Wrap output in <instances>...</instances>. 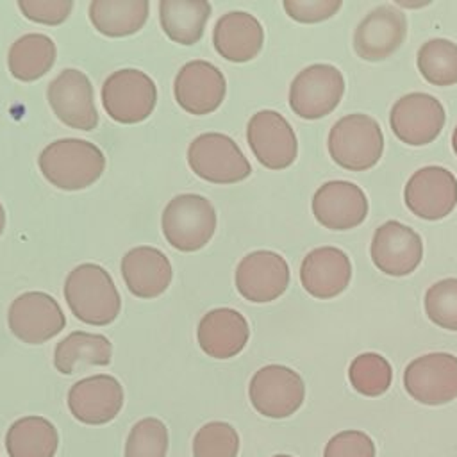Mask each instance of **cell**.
Returning a JSON list of instances; mask_svg holds the SVG:
<instances>
[{
    "mask_svg": "<svg viewBox=\"0 0 457 457\" xmlns=\"http://www.w3.org/2000/svg\"><path fill=\"white\" fill-rule=\"evenodd\" d=\"M37 166L52 186L64 191H79L102 177L105 155L89 141L64 137L43 148L37 157Z\"/></svg>",
    "mask_w": 457,
    "mask_h": 457,
    "instance_id": "1",
    "label": "cell"
},
{
    "mask_svg": "<svg viewBox=\"0 0 457 457\" xmlns=\"http://www.w3.org/2000/svg\"><path fill=\"white\" fill-rule=\"evenodd\" d=\"M64 298L77 320L95 327L112 323L121 309V298L109 271L95 262L79 264L68 273Z\"/></svg>",
    "mask_w": 457,
    "mask_h": 457,
    "instance_id": "2",
    "label": "cell"
},
{
    "mask_svg": "<svg viewBox=\"0 0 457 457\" xmlns=\"http://www.w3.org/2000/svg\"><path fill=\"white\" fill-rule=\"evenodd\" d=\"M327 146L336 164L350 171H364L382 157L384 136L375 118L355 112L332 125Z\"/></svg>",
    "mask_w": 457,
    "mask_h": 457,
    "instance_id": "3",
    "label": "cell"
},
{
    "mask_svg": "<svg viewBox=\"0 0 457 457\" xmlns=\"http://www.w3.org/2000/svg\"><path fill=\"white\" fill-rule=\"evenodd\" d=\"M161 227L173 248L196 252L211 241L216 230V211L205 196L195 193L177 195L164 207Z\"/></svg>",
    "mask_w": 457,
    "mask_h": 457,
    "instance_id": "4",
    "label": "cell"
},
{
    "mask_svg": "<svg viewBox=\"0 0 457 457\" xmlns=\"http://www.w3.org/2000/svg\"><path fill=\"white\" fill-rule=\"evenodd\" d=\"M187 162L195 175L212 184H234L252 173V166L236 141L220 132L195 137L187 148Z\"/></svg>",
    "mask_w": 457,
    "mask_h": 457,
    "instance_id": "5",
    "label": "cell"
},
{
    "mask_svg": "<svg viewBox=\"0 0 457 457\" xmlns=\"http://www.w3.org/2000/svg\"><path fill=\"white\" fill-rule=\"evenodd\" d=\"M155 102V82L141 70H118L102 86V105L109 118L118 123H139L146 120Z\"/></svg>",
    "mask_w": 457,
    "mask_h": 457,
    "instance_id": "6",
    "label": "cell"
},
{
    "mask_svg": "<svg viewBox=\"0 0 457 457\" xmlns=\"http://www.w3.org/2000/svg\"><path fill=\"white\" fill-rule=\"evenodd\" d=\"M345 93L343 73L332 64H311L298 71L289 86V107L303 120L330 114Z\"/></svg>",
    "mask_w": 457,
    "mask_h": 457,
    "instance_id": "7",
    "label": "cell"
},
{
    "mask_svg": "<svg viewBox=\"0 0 457 457\" xmlns=\"http://www.w3.org/2000/svg\"><path fill=\"white\" fill-rule=\"evenodd\" d=\"M248 396L259 414L282 420L302 407L305 384L295 370L282 364H268L253 373Z\"/></svg>",
    "mask_w": 457,
    "mask_h": 457,
    "instance_id": "8",
    "label": "cell"
},
{
    "mask_svg": "<svg viewBox=\"0 0 457 457\" xmlns=\"http://www.w3.org/2000/svg\"><path fill=\"white\" fill-rule=\"evenodd\" d=\"M403 387L423 405H443L457 398V357L434 352L411 361L403 371Z\"/></svg>",
    "mask_w": 457,
    "mask_h": 457,
    "instance_id": "9",
    "label": "cell"
},
{
    "mask_svg": "<svg viewBox=\"0 0 457 457\" xmlns=\"http://www.w3.org/2000/svg\"><path fill=\"white\" fill-rule=\"evenodd\" d=\"M11 332L27 345H41L55 337L66 325L57 300L43 291L16 296L7 312Z\"/></svg>",
    "mask_w": 457,
    "mask_h": 457,
    "instance_id": "10",
    "label": "cell"
},
{
    "mask_svg": "<svg viewBox=\"0 0 457 457\" xmlns=\"http://www.w3.org/2000/svg\"><path fill=\"white\" fill-rule=\"evenodd\" d=\"M445 118V109L436 96L416 91L395 102L389 112V125L402 143L423 146L441 134Z\"/></svg>",
    "mask_w": 457,
    "mask_h": 457,
    "instance_id": "11",
    "label": "cell"
},
{
    "mask_svg": "<svg viewBox=\"0 0 457 457\" xmlns=\"http://www.w3.org/2000/svg\"><path fill=\"white\" fill-rule=\"evenodd\" d=\"M403 202L418 218L441 220L457 205V179L443 166L420 168L405 184Z\"/></svg>",
    "mask_w": 457,
    "mask_h": 457,
    "instance_id": "12",
    "label": "cell"
},
{
    "mask_svg": "<svg viewBox=\"0 0 457 457\" xmlns=\"http://www.w3.org/2000/svg\"><path fill=\"white\" fill-rule=\"evenodd\" d=\"M246 141L257 161L270 170L291 166L298 154V143L289 121L277 111L255 112L246 127Z\"/></svg>",
    "mask_w": 457,
    "mask_h": 457,
    "instance_id": "13",
    "label": "cell"
},
{
    "mask_svg": "<svg viewBox=\"0 0 457 457\" xmlns=\"http://www.w3.org/2000/svg\"><path fill=\"white\" fill-rule=\"evenodd\" d=\"M46 96L54 114L64 125L79 130L96 129L98 112L93 98V86L87 75L80 70H62L48 84Z\"/></svg>",
    "mask_w": 457,
    "mask_h": 457,
    "instance_id": "14",
    "label": "cell"
},
{
    "mask_svg": "<svg viewBox=\"0 0 457 457\" xmlns=\"http://www.w3.org/2000/svg\"><path fill=\"white\" fill-rule=\"evenodd\" d=\"M289 286V266L282 255L271 250H255L245 255L236 268L239 295L253 303L278 298Z\"/></svg>",
    "mask_w": 457,
    "mask_h": 457,
    "instance_id": "15",
    "label": "cell"
},
{
    "mask_svg": "<svg viewBox=\"0 0 457 457\" xmlns=\"http://www.w3.org/2000/svg\"><path fill=\"white\" fill-rule=\"evenodd\" d=\"M371 261L386 275L405 277L412 273L423 257V243L411 227L389 220L382 223L371 239Z\"/></svg>",
    "mask_w": 457,
    "mask_h": 457,
    "instance_id": "16",
    "label": "cell"
},
{
    "mask_svg": "<svg viewBox=\"0 0 457 457\" xmlns=\"http://www.w3.org/2000/svg\"><path fill=\"white\" fill-rule=\"evenodd\" d=\"M227 91L223 73L209 61L186 62L173 82V95L177 104L189 114L202 116L216 111Z\"/></svg>",
    "mask_w": 457,
    "mask_h": 457,
    "instance_id": "17",
    "label": "cell"
},
{
    "mask_svg": "<svg viewBox=\"0 0 457 457\" xmlns=\"http://www.w3.org/2000/svg\"><path fill=\"white\" fill-rule=\"evenodd\" d=\"M123 407V387L112 375H91L75 382L68 391L71 416L86 425L112 421Z\"/></svg>",
    "mask_w": 457,
    "mask_h": 457,
    "instance_id": "18",
    "label": "cell"
},
{
    "mask_svg": "<svg viewBox=\"0 0 457 457\" xmlns=\"http://www.w3.org/2000/svg\"><path fill=\"white\" fill-rule=\"evenodd\" d=\"M405 34V14L395 5L384 4L361 20L353 34V48L364 61H382L398 50Z\"/></svg>",
    "mask_w": 457,
    "mask_h": 457,
    "instance_id": "19",
    "label": "cell"
},
{
    "mask_svg": "<svg viewBox=\"0 0 457 457\" xmlns=\"http://www.w3.org/2000/svg\"><path fill=\"white\" fill-rule=\"evenodd\" d=\"M312 214L325 228L350 230L366 220L368 198L353 182L330 180L314 193Z\"/></svg>",
    "mask_w": 457,
    "mask_h": 457,
    "instance_id": "20",
    "label": "cell"
},
{
    "mask_svg": "<svg viewBox=\"0 0 457 457\" xmlns=\"http://www.w3.org/2000/svg\"><path fill=\"white\" fill-rule=\"evenodd\" d=\"M352 278L350 257L336 246H320L309 252L300 266L303 289L320 300L334 298L346 289Z\"/></svg>",
    "mask_w": 457,
    "mask_h": 457,
    "instance_id": "21",
    "label": "cell"
},
{
    "mask_svg": "<svg viewBox=\"0 0 457 457\" xmlns=\"http://www.w3.org/2000/svg\"><path fill=\"white\" fill-rule=\"evenodd\" d=\"M250 328L246 318L230 307L209 311L196 328L200 348L214 359L236 357L246 346Z\"/></svg>",
    "mask_w": 457,
    "mask_h": 457,
    "instance_id": "22",
    "label": "cell"
},
{
    "mask_svg": "<svg viewBox=\"0 0 457 457\" xmlns=\"http://www.w3.org/2000/svg\"><path fill=\"white\" fill-rule=\"evenodd\" d=\"M121 277L137 298H155L171 284L170 259L154 246H136L121 259Z\"/></svg>",
    "mask_w": 457,
    "mask_h": 457,
    "instance_id": "23",
    "label": "cell"
},
{
    "mask_svg": "<svg viewBox=\"0 0 457 457\" xmlns=\"http://www.w3.org/2000/svg\"><path fill=\"white\" fill-rule=\"evenodd\" d=\"M264 43V29L259 20L245 11L223 14L212 29V45L216 52L230 62H246L253 59Z\"/></svg>",
    "mask_w": 457,
    "mask_h": 457,
    "instance_id": "24",
    "label": "cell"
},
{
    "mask_svg": "<svg viewBox=\"0 0 457 457\" xmlns=\"http://www.w3.org/2000/svg\"><path fill=\"white\" fill-rule=\"evenodd\" d=\"M112 345L102 334L75 330L61 339L54 350V366L62 375H71L86 366H107Z\"/></svg>",
    "mask_w": 457,
    "mask_h": 457,
    "instance_id": "25",
    "label": "cell"
},
{
    "mask_svg": "<svg viewBox=\"0 0 457 457\" xmlns=\"http://www.w3.org/2000/svg\"><path fill=\"white\" fill-rule=\"evenodd\" d=\"M211 16V4L205 0H161L159 21L164 34L179 45H195L204 36Z\"/></svg>",
    "mask_w": 457,
    "mask_h": 457,
    "instance_id": "26",
    "label": "cell"
},
{
    "mask_svg": "<svg viewBox=\"0 0 457 457\" xmlns=\"http://www.w3.org/2000/svg\"><path fill=\"white\" fill-rule=\"evenodd\" d=\"M148 11L150 4L146 0H93L89 20L100 34L123 37L143 29Z\"/></svg>",
    "mask_w": 457,
    "mask_h": 457,
    "instance_id": "27",
    "label": "cell"
},
{
    "mask_svg": "<svg viewBox=\"0 0 457 457\" xmlns=\"http://www.w3.org/2000/svg\"><path fill=\"white\" fill-rule=\"evenodd\" d=\"M59 434L54 423L43 416H23L5 434L9 457H54Z\"/></svg>",
    "mask_w": 457,
    "mask_h": 457,
    "instance_id": "28",
    "label": "cell"
},
{
    "mask_svg": "<svg viewBox=\"0 0 457 457\" xmlns=\"http://www.w3.org/2000/svg\"><path fill=\"white\" fill-rule=\"evenodd\" d=\"M55 43L45 34H25L18 37L7 54L9 71L14 79L32 82L41 79L55 62Z\"/></svg>",
    "mask_w": 457,
    "mask_h": 457,
    "instance_id": "29",
    "label": "cell"
},
{
    "mask_svg": "<svg viewBox=\"0 0 457 457\" xmlns=\"http://www.w3.org/2000/svg\"><path fill=\"white\" fill-rule=\"evenodd\" d=\"M416 64L423 79L434 86L457 84V45L445 37H434L418 50Z\"/></svg>",
    "mask_w": 457,
    "mask_h": 457,
    "instance_id": "30",
    "label": "cell"
},
{
    "mask_svg": "<svg viewBox=\"0 0 457 457\" xmlns=\"http://www.w3.org/2000/svg\"><path fill=\"white\" fill-rule=\"evenodd\" d=\"M348 378L357 393L364 396H380L391 386L393 370L387 359L380 353L364 352L350 362Z\"/></svg>",
    "mask_w": 457,
    "mask_h": 457,
    "instance_id": "31",
    "label": "cell"
},
{
    "mask_svg": "<svg viewBox=\"0 0 457 457\" xmlns=\"http://www.w3.org/2000/svg\"><path fill=\"white\" fill-rule=\"evenodd\" d=\"M168 428L157 418H143L130 428L125 441V457H166Z\"/></svg>",
    "mask_w": 457,
    "mask_h": 457,
    "instance_id": "32",
    "label": "cell"
},
{
    "mask_svg": "<svg viewBox=\"0 0 457 457\" xmlns=\"http://www.w3.org/2000/svg\"><path fill=\"white\" fill-rule=\"evenodd\" d=\"M239 436L225 421H209L193 437V457H237Z\"/></svg>",
    "mask_w": 457,
    "mask_h": 457,
    "instance_id": "33",
    "label": "cell"
},
{
    "mask_svg": "<svg viewBox=\"0 0 457 457\" xmlns=\"http://www.w3.org/2000/svg\"><path fill=\"white\" fill-rule=\"evenodd\" d=\"M425 312L437 327L457 330V278H443L427 289Z\"/></svg>",
    "mask_w": 457,
    "mask_h": 457,
    "instance_id": "34",
    "label": "cell"
},
{
    "mask_svg": "<svg viewBox=\"0 0 457 457\" xmlns=\"http://www.w3.org/2000/svg\"><path fill=\"white\" fill-rule=\"evenodd\" d=\"M375 443L362 430H343L328 439L323 457H375Z\"/></svg>",
    "mask_w": 457,
    "mask_h": 457,
    "instance_id": "35",
    "label": "cell"
},
{
    "mask_svg": "<svg viewBox=\"0 0 457 457\" xmlns=\"http://www.w3.org/2000/svg\"><path fill=\"white\" fill-rule=\"evenodd\" d=\"M18 7L25 18L36 23L59 25L70 16L73 0H20Z\"/></svg>",
    "mask_w": 457,
    "mask_h": 457,
    "instance_id": "36",
    "label": "cell"
},
{
    "mask_svg": "<svg viewBox=\"0 0 457 457\" xmlns=\"http://www.w3.org/2000/svg\"><path fill=\"white\" fill-rule=\"evenodd\" d=\"M289 18L300 23H318L334 16L343 5L341 0H284Z\"/></svg>",
    "mask_w": 457,
    "mask_h": 457,
    "instance_id": "37",
    "label": "cell"
},
{
    "mask_svg": "<svg viewBox=\"0 0 457 457\" xmlns=\"http://www.w3.org/2000/svg\"><path fill=\"white\" fill-rule=\"evenodd\" d=\"M4 227H5V212H4V207L0 204V236L4 232Z\"/></svg>",
    "mask_w": 457,
    "mask_h": 457,
    "instance_id": "38",
    "label": "cell"
},
{
    "mask_svg": "<svg viewBox=\"0 0 457 457\" xmlns=\"http://www.w3.org/2000/svg\"><path fill=\"white\" fill-rule=\"evenodd\" d=\"M452 146H453V152L457 155V127L453 129V134H452Z\"/></svg>",
    "mask_w": 457,
    "mask_h": 457,
    "instance_id": "39",
    "label": "cell"
},
{
    "mask_svg": "<svg viewBox=\"0 0 457 457\" xmlns=\"http://www.w3.org/2000/svg\"><path fill=\"white\" fill-rule=\"evenodd\" d=\"M273 457H293V455H287V453H278V455H273Z\"/></svg>",
    "mask_w": 457,
    "mask_h": 457,
    "instance_id": "40",
    "label": "cell"
}]
</instances>
